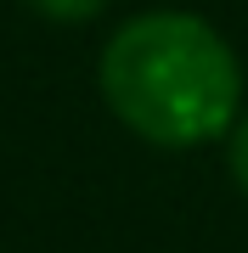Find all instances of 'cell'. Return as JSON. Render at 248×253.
Instances as JSON below:
<instances>
[{"label": "cell", "mask_w": 248, "mask_h": 253, "mask_svg": "<svg viewBox=\"0 0 248 253\" xmlns=\"http://www.w3.org/2000/svg\"><path fill=\"white\" fill-rule=\"evenodd\" d=\"M96 84L130 135L175 152L226 141L243 118L237 51L198 11H141L119 23L101 45Z\"/></svg>", "instance_id": "cell-1"}, {"label": "cell", "mask_w": 248, "mask_h": 253, "mask_svg": "<svg viewBox=\"0 0 248 253\" xmlns=\"http://www.w3.org/2000/svg\"><path fill=\"white\" fill-rule=\"evenodd\" d=\"M28 6L51 23H91V17L107 11V0H28Z\"/></svg>", "instance_id": "cell-2"}, {"label": "cell", "mask_w": 248, "mask_h": 253, "mask_svg": "<svg viewBox=\"0 0 248 253\" xmlns=\"http://www.w3.org/2000/svg\"><path fill=\"white\" fill-rule=\"evenodd\" d=\"M226 169H231V186L248 197V113L231 124V135H226Z\"/></svg>", "instance_id": "cell-3"}]
</instances>
